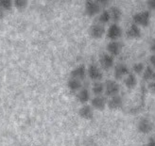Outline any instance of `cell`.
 Segmentation results:
<instances>
[{
    "mask_svg": "<svg viewBox=\"0 0 155 146\" xmlns=\"http://www.w3.org/2000/svg\"><path fill=\"white\" fill-rule=\"evenodd\" d=\"M134 24L138 27H148L150 24V13L149 11H143L134 14Z\"/></svg>",
    "mask_w": 155,
    "mask_h": 146,
    "instance_id": "6da1fadb",
    "label": "cell"
},
{
    "mask_svg": "<svg viewBox=\"0 0 155 146\" xmlns=\"http://www.w3.org/2000/svg\"><path fill=\"white\" fill-rule=\"evenodd\" d=\"M84 10H85V13H86V15L92 17V16H95V15H97L100 12V11H101V6H100L98 1H92V0H88V1L85 2Z\"/></svg>",
    "mask_w": 155,
    "mask_h": 146,
    "instance_id": "7a4b0ae2",
    "label": "cell"
},
{
    "mask_svg": "<svg viewBox=\"0 0 155 146\" xmlns=\"http://www.w3.org/2000/svg\"><path fill=\"white\" fill-rule=\"evenodd\" d=\"M122 28L120 27L119 25L117 24H113L109 27L107 30V38L108 39H110L111 41H117L119 38H121L122 36Z\"/></svg>",
    "mask_w": 155,
    "mask_h": 146,
    "instance_id": "3957f363",
    "label": "cell"
},
{
    "mask_svg": "<svg viewBox=\"0 0 155 146\" xmlns=\"http://www.w3.org/2000/svg\"><path fill=\"white\" fill-rule=\"evenodd\" d=\"M119 90H120L119 84L115 80H107L106 81V83H105V94L108 96L113 97L115 95H118Z\"/></svg>",
    "mask_w": 155,
    "mask_h": 146,
    "instance_id": "277c9868",
    "label": "cell"
},
{
    "mask_svg": "<svg viewBox=\"0 0 155 146\" xmlns=\"http://www.w3.org/2000/svg\"><path fill=\"white\" fill-rule=\"evenodd\" d=\"M88 76L95 82H99L103 78V73L101 69L98 68L96 64H90L87 70Z\"/></svg>",
    "mask_w": 155,
    "mask_h": 146,
    "instance_id": "5b68a950",
    "label": "cell"
},
{
    "mask_svg": "<svg viewBox=\"0 0 155 146\" xmlns=\"http://www.w3.org/2000/svg\"><path fill=\"white\" fill-rule=\"evenodd\" d=\"M137 130L142 134H149L153 130L152 122L148 118H142L137 124Z\"/></svg>",
    "mask_w": 155,
    "mask_h": 146,
    "instance_id": "8992f818",
    "label": "cell"
},
{
    "mask_svg": "<svg viewBox=\"0 0 155 146\" xmlns=\"http://www.w3.org/2000/svg\"><path fill=\"white\" fill-rule=\"evenodd\" d=\"M105 27L101 24H94L92 25L89 28V34L93 39L98 40L100 38H102L105 34Z\"/></svg>",
    "mask_w": 155,
    "mask_h": 146,
    "instance_id": "52a82bcc",
    "label": "cell"
},
{
    "mask_svg": "<svg viewBox=\"0 0 155 146\" xmlns=\"http://www.w3.org/2000/svg\"><path fill=\"white\" fill-rule=\"evenodd\" d=\"M99 63L102 69L104 70H109L114 64V59L108 53H102L99 56Z\"/></svg>",
    "mask_w": 155,
    "mask_h": 146,
    "instance_id": "ba28073f",
    "label": "cell"
},
{
    "mask_svg": "<svg viewBox=\"0 0 155 146\" xmlns=\"http://www.w3.org/2000/svg\"><path fill=\"white\" fill-rule=\"evenodd\" d=\"M130 74V70L127 65H125L124 63H118L114 67V75L115 79H121L124 76H126Z\"/></svg>",
    "mask_w": 155,
    "mask_h": 146,
    "instance_id": "9c48e42d",
    "label": "cell"
},
{
    "mask_svg": "<svg viewBox=\"0 0 155 146\" xmlns=\"http://www.w3.org/2000/svg\"><path fill=\"white\" fill-rule=\"evenodd\" d=\"M108 103V100L101 96H95L91 100V106L93 109H95L97 110H104L105 107L107 106Z\"/></svg>",
    "mask_w": 155,
    "mask_h": 146,
    "instance_id": "30bf717a",
    "label": "cell"
},
{
    "mask_svg": "<svg viewBox=\"0 0 155 146\" xmlns=\"http://www.w3.org/2000/svg\"><path fill=\"white\" fill-rule=\"evenodd\" d=\"M87 74V70H86V67H85L83 64L77 66L75 69L71 71L70 75L72 78H76V79H79V80H83L85 78Z\"/></svg>",
    "mask_w": 155,
    "mask_h": 146,
    "instance_id": "8fae6325",
    "label": "cell"
},
{
    "mask_svg": "<svg viewBox=\"0 0 155 146\" xmlns=\"http://www.w3.org/2000/svg\"><path fill=\"white\" fill-rule=\"evenodd\" d=\"M122 50V45L118 41H111L107 44V51L108 54H110L111 56H118L121 53Z\"/></svg>",
    "mask_w": 155,
    "mask_h": 146,
    "instance_id": "7c38bea8",
    "label": "cell"
},
{
    "mask_svg": "<svg viewBox=\"0 0 155 146\" xmlns=\"http://www.w3.org/2000/svg\"><path fill=\"white\" fill-rule=\"evenodd\" d=\"M107 106L112 110H119L123 106V98L119 94L113 96V97H110V99L108 100Z\"/></svg>",
    "mask_w": 155,
    "mask_h": 146,
    "instance_id": "4fadbf2b",
    "label": "cell"
},
{
    "mask_svg": "<svg viewBox=\"0 0 155 146\" xmlns=\"http://www.w3.org/2000/svg\"><path fill=\"white\" fill-rule=\"evenodd\" d=\"M79 115L83 120H87V121L92 120L94 118V110H93V107L88 105H83L79 110Z\"/></svg>",
    "mask_w": 155,
    "mask_h": 146,
    "instance_id": "5bb4252c",
    "label": "cell"
},
{
    "mask_svg": "<svg viewBox=\"0 0 155 146\" xmlns=\"http://www.w3.org/2000/svg\"><path fill=\"white\" fill-rule=\"evenodd\" d=\"M126 36L130 39H138L141 37V29L135 24H131L126 31Z\"/></svg>",
    "mask_w": 155,
    "mask_h": 146,
    "instance_id": "9a60e30c",
    "label": "cell"
},
{
    "mask_svg": "<svg viewBox=\"0 0 155 146\" xmlns=\"http://www.w3.org/2000/svg\"><path fill=\"white\" fill-rule=\"evenodd\" d=\"M143 79L147 82L155 80V69L152 66H147L143 73Z\"/></svg>",
    "mask_w": 155,
    "mask_h": 146,
    "instance_id": "2e32d148",
    "label": "cell"
},
{
    "mask_svg": "<svg viewBox=\"0 0 155 146\" xmlns=\"http://www.w3.org/2000/svg\"><path fill=\"white\" fill-rule=\"evenodd\" d=\"M124 84H125L126 88L129 89V90L134 89L136 87V85H137L136 76L134 74H129L125 78V79H124Z\"/></svg>",
    "mask_w": 155,
    "mask_h": 146,
    "instance_id": "e0dca14e",
    "label": "cell"
},
{
    "mask_svg": "<svg viewBox=\"0 0 155 146\" xmlns=\"http://www.w3.org/2000/svg\"><path fill=\"white\" fill-rule=\"evenodd\" d=\"M110 15H111V20H113L115 23H118L122 18V11L118 7H112L109 10Z\"/></svg>",
    "mask_w": 155,
    "mask_h": 146,
    "instance_id": "ac0fdd59",
    "label": "cell"
},
{
    "mask_svg": "<svg viewBox=\"0 0 155 146\" xmlns=\"http://www.w3.org/2000/svg\"><path fill=\"white\" fill-rule=\"evenodd\" d=\"M77 98L79 102L81 104H86L90 100V93L87 89H81L79 93H78Z\"/></svg>",
    "mask_w": 155,
    "mask_h": 146,
    "instance_id": "d6986e66",
    "label": "cell"
},
{
    "mask_svg": "<svg viewBox=\"0 0 155 146\" xmlns=\"http://www.w3.org/2000/svg\"><path fill=\"white\" fill-rule=\"evenodd\" d=\"M92 91L96 96H101L105 91V84L101 82H95L92 87Z\"/></svg>",
    "mask_w": 155,
    "mask_h": 146,
    "instance_id": "ffe728a7",
    "label": "cell"
},
{
    "mask_svg": "<svg viewBox=\"0 0 155 146\" xmlns=\"http://www.w3.org/2000/svg\"><path fill=\"white\" fill-rule=\"evenodd\" d=\"M67 87L69 88V90H72V91H76V90H81V81L79 79H76V78H70L67 81Z\"/></svg>",
    "mask_w": 155,
    "mask_h": 146,
    "instance_id": "44dd1931",
    "label": "cell"
},
{
    "mask_svg": "<svg viewBox=\"0 0 155 146\" xmlns=\"http://www.w3.org/2000/svg\"><path fill=\"white\" fill-rule=\"evenodd\" d=\"M110 20H111L110 11L108 10H103L102 12L99 15V18H98L99 23L101 25H105V24H108V23L110 22Z\"/></svg>",
    "mask_w": 155,
    "mask_h": 146,
    "instance_id": "7402d4cb",
    "label": "cell"
},
{
    "mask_svg": "<svg viewBox=\"0 0 155 146\" xmlns=\"http://www.w3.org/2000/svg\"><path fill=\"white\" fill-rule=\"evenodd\" d=\"M28 2L27 0H14L13 1V6L16 8L18 11H24L28 7Z\"/></svg>",
    "mask_w": 155,
    "mask_h": 146,
    "instance_id": "603a6c76",
    "label": "cell"
},
{
    "mask_svg": "<svg viewBox=\"0 0 155 146\" xmlns=\"http://www.w3.org/2000/svg\"><path fill=\"white\" fill-rule=\"evenodd\" d=\"M13 6V1L12 0H0V8L3 11H11Z\"/></svg>",
    "mask_w": 155,
    "mask_h": 146,
    "instance_id": "cb8c5ba5",
    "label": "cell"
},
{
    "mask_svg": "<svg viewBox=\"0 0 155 146\" xmlns=\"http://www.w3.org/2000/svg\"><path fill=\"white\" fill-rule=\"evenodd\" d=\"M133 71L136 75H141L145 71V65L142 62H136L133 65Z\"/></svg>",
    "mask_w": 155,
    "mask_h": 146,
    "instance_id": "d4e9b609",
    "label": "cell"
},
{
    "mask_svg": "<svg viewBox=\"0 0 155 146\" xmlns=\"http://www.w3.org/2000/svg\"><path fill=\"white\" fill-rule=\"evenodd\" d=\"M148 90L150 91V93L155 94V80H153L148 84Z\"/></svg>",
    "mask_w": 155,
    "mask_h": 146,
    "instance_id": "484cf974",
    "label": "cell"
},
{
    "mask_svg": "<svg viewBox=\"0 0 155 146\" xmlns=\"http://www.w3.org/2000/svg\"><path fill=\"white\" fill-rule=\"evenodd\" d=\"M147 5H148L149 9L155 11V0H149V1H147Z\"/></svg>",
    "mask_w": 155,
    "mask_h": 146,
    "instance_id": "4316f807",
    "label": "cell"
},
{
    "mask_svg": "<svg viewBox=\"0 0 155 146\" xmlns=\"http://www.w3.org/2000/svg\"><path fill=\"white\" fill-rule=\"evenodd\" d=\"M150 62L152 65V67L155 69V54H152V55L150 57Z\"/></svg>",
    "mask_w": 155,
    "mask_h": 146,
    "instance_id": "83f0119b",
    "label": "cell"
},
{
    "mask_svg": "<svg viewBox=\"0 0 155 146\" xmlns=\"http://www.w3.org/2000/svg\"><path fill=\"white\" fill-rule=\"evenodd\" d=\"M144 146H155V140L150 139V140L149 141V142H148V143H146Z\"/></svg>",
    "mask_w": 155,
    "mask_h": 146,
    "instance_id": "f1b7e54d",
    "label": "cell"
},
{
    "mask_svg": "<svg viewBox=\"0 0 155 146\" xmlns=\"http://www.w3.org/2000/svg\"><path fill=\"white\" fill-rule=\"evenodd\" d=\"M150 50L153 52V54H155V38L152 40L151 44H150Z\"/></svg>",
    "mask_w": 155,
    "mask_h": 146,
    "instance_id": "f546056e",
    "label": "cell"
},
{
    "mask_svg": "<svg viewBox=\"0 0 155 146\" xmlns=\"http://www.w3.org/2000/svg\"><path fill=\"white\" fill-rule=\"evenodd\" d=\"M4 18V11L0 8V19H3Z\"/></svg>",
    "mask_w": 155,
    "mask_h": 146,
    "instance_id": "4dcf8cb0",
    "label": "cell"
}]
</instances>
